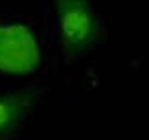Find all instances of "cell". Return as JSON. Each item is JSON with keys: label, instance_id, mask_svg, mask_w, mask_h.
<instances>
[{"label": "cell", "instance_id": "obj_1", "mask_svg": "<svg viewBox=\"0 0 149 140\" xmlns=\"http://www.w3.org/2000/svg\"><path fill=\"white\" fill-rule=\"evenodd\" d=\"M63 56L74 60L101 39V21L92 0H52Z\"/></svg>", "mask_w": 149, "mask_h": 140}, {"label": "cell", "instance_id": "obj_2", "mask_svg": "<svg viewBox=\"0 0 149 140\" xmlns=\"http://www.w3.org/2000/svg\"><path fill=\"white\" fill-rule=\"evenodd\" d=\"M42 63L35 29L23 21H0V73L31 75Z\"/></svg>", "mask_w": 149, "mask_h": 140}, {"label": "cell", "instance_id": "obj_3", "mask_svg": "<svg viewBox=\"0 0 149 140\" xmlns=\"http://www.w3.org/2000/svg\"><path fill=\"white\" fill-rule=\"evenodd\" d=\"M42 90L35 87L0 94V140H12L36 106Z\"/></svg>", "mask_w": 149, "mask_h": 140}]
</instances>
